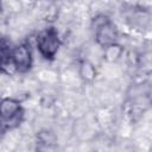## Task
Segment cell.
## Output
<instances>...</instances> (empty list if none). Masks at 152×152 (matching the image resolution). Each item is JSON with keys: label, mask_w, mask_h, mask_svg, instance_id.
Wrapping results in <instances>:
<instances>
[{"label": "cell", "mask_w": 152, "mask_h": 152, "mask_svg": "<svg viewBox=\"0 0 152 152\" xmlns=\"http://www.w3.org/2000/svg\"><path fill=\"white\" fill-rule=\"evenodd\" d=\"M37 145L42 148H50L53 147L57 142V137L53 132L49 129H42L37 133Z\"/></svg>", "instance_id": "6"}, {"label": "cell", "mask_w": 152, "mask_h": 152, "mask_svg": "<svg viewBox=\"0 0 152 152\" xmlns=\"http://www.w3.org/2000/svg\"><path fill=\"white\" fill-rule=\"evenodd\" d=\"M33 66V53L28 42L13 45L10 55V70L12 72L26 74Z\"/></svg>", "instance_id": "4"}, {"label": "cell", "mask_w": 152, "mask_h": 152, "mask_svg": "<svg viewBox=\"0 0 152 152\" xmlns=\"http://www.w3.org/2000/svg\"><path fill=\"white\" fill-rule=\"evenodd\" d=\"M1 133L18 128L25 118V109L21 102L14 97H4L1 100Z\"/></svg>", "instance_id": "1"}, {"label": "cell", "mask_w": 152, "mask_h": 152, "mask_svg": "<svg viewBox=\"0 0 152 152\" xmlns=\"http://www.w3.org/2000/svg\"><path fill=\"white\" fill-rule=\"evenodd\" d=\"M144 90H145V96L148 102V106L152 107V83H145Z\"/></svg>", "instance_id": "9"}, {"label": "cell", "mask_w": 152, "mask_h": 152, "mask_svg": "<svg viewBox=\"0 0 152 152\" xmlns=\"http://www.w3.org/2000/svg\"><path fill=\"white\" fill-rule=\"evenodd\" d=\"M36 48L45 61H53L61 48V38L56 27L49 26L40 30L36 36Z\"/></svg>", "instance_id": "2"}, {"label": "cell", "mask_w": 152, "mask_h": 152, "mask_svg": "<svg viewBox=\"0 0 152 152\" xmlns=\"http://www.w3.org/2000/svg\"><path fill=\"white\" fill-rule=\"evenodd\" d=\"M93 26L95 42L102 49H106L107 46L119 42V30L114 21H112L107 15H96L93 19Z\"/></svg>", "instance_id": "3"}, {"label": "cell", "mask_w": 152, "mask_h": 152, "mask_svg": "<svg viewBox=\"0 0 152 152\" xmlns=\"http://www.w3.org/2000/svg\"><path fill=\"white\" fill-rule=\"evenodd\" d=\"M78 75L81 77V80L86 83H91L95 81L96 75H97V70L95 68V65L88 61V59H83L80 65H78Z\"/></svg>", "instance_id": "5"}, {"label": "cell", "mask_w": 152, "mask_h": 152, "mask_svg": "<svg viewBox=\"0 0 152 152\" xmlns=\"http://www.w3.org/2000/svg\"><path fill=\"white\" fill-rule=\"evenodd\" d=\"M122 53H124V48L119 43H116L103 49V59L107 61L108 63H114L120 59Z\"/></svg>", "instance_id": "7"}, {"label": "cell", "mask_w": 152, "mask_h": 152, "mask_svg": "<svg viewBox=\"0 0 152 152\" xmlns=\"http://www.w3.org/2000/svg\"><path fill=\"white\" fill-rule=\"evenodd\" d=\"M127 19L132 23V26H134V27H144V25H145L144 20L147 21L148 18L145 15L144 11L141 8H139V10H133Z\"/></svg>", "instance_id": "8"}]
</instances>
